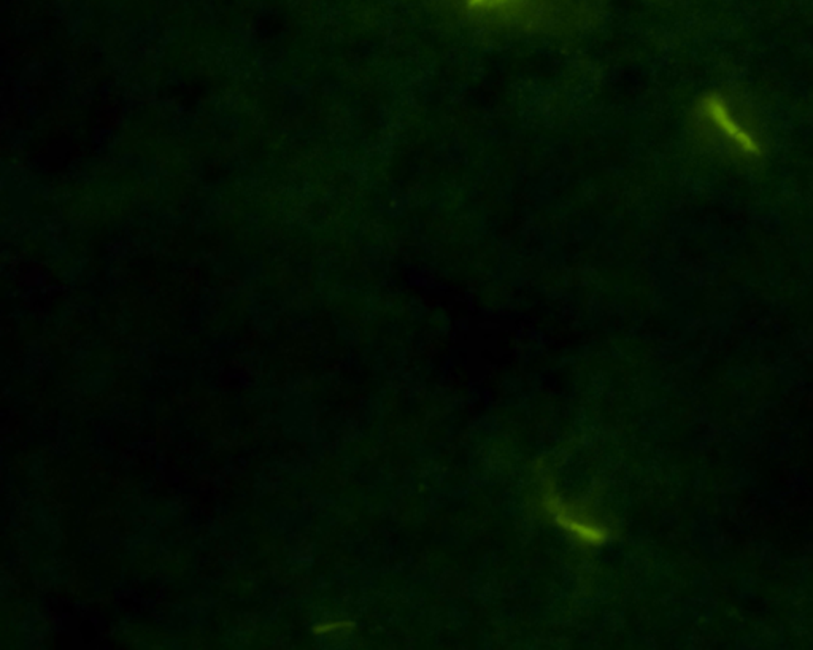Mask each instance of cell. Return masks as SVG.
<instances>
[{"label": "cell", "instance_id": "cell-1", "mask_svg": "<svg viewBox=\"0 0 813 650\" xmlns=\"http://www.w3.org/2000/svg\"><path fill=\"white\" fill-rule=\"evenodd\" d=\"M543 506L555 523L560 525L576 542L588 547H599L607 541L608 530L605 526L594 520L580 506L564 501L551 485H548L543 493Z\"/></svg>", "mask_w": 813, "mask_h": 650}, {"label": "cell", "instance_id": "cell-2", "mask_svg": "<svg viewBox=\"0 0 813 650\" xmlns=\"http://www.w3.org/2000/svg\"><path fill=\"white\" fill-rule=\"evenodd\" d=\"M709 118L710 121L715 123L718 126L719 132L723 135L726 134V137L732 139L734 142H737V145L745 146L747 150L752 151L753 150V140L750 137V134L747 131H743V129L737 125L734 118L729 115V111L726 107H723V104H717V102H710L709 107Z\"/></svg>", "mask_w": 813, "mask_h": 650}, {"label": "cell", "instance_id": "cell-3", "mask_svg": "<svg viewBox=\"0 0 813 650\" xmlns=\"http://www.w3.org/2000/svg\"><path fill=\"white\" fill-rule=\"evenodd\" d=\"M353 628V623L351 622H346V620H329V622H322L320 625H316L315 627V633L320 635V636H329V635H337V633H345V631H348Z\"/></svg>", "mask_w": 813, "mask_h": 650}, {"label": "cell", "instance_id": "cell-4", "mask_svg": "<svg viewBox=\"0 0 813 650\" xmlns=\"http://www.w3.org/2000/svg\"><path fill=\"white\" fill-rule=\"evenodd\" d=\"M515 0H467L469 8H498Z\"/></svg>", "mask_w": 813, "mask_h": 650}]
</instances>
